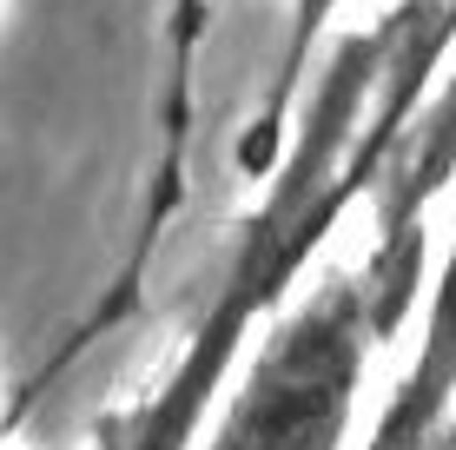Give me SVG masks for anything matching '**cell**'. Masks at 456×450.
Listing matches in <instances>:
<instances>
[{"label": "cell", "instance_id": "cell-1", "mask_svg": "<svg viewBox=\"0 0 456 450\" xmlns=\"http://www.w3.org/2000/svg\"><path fill=\"white\" fill-rule=\"evenodd\" d=\"M390 40H397V7L331 46L324 73L311 80V100H297V113L285 127L272 192L245 219L239 245H232V266L218 278L212 305L199 312L179 364L166 371V384L133 417L126 450H192L199 444V424L212 417L225 378L251 351V331H265V318L285 305V291L318 258V245L338 232L344 212L357 199H370L397 139L411 133V119L397 106L377 100V73L390 60Z\"/></svg>", "mask_w": 456, "mask_h": 450}, {"label": "cell", "instance_id": "cell-2", "mask_svg": "<svg viewBox=\"0 0 456 450\" xmlns=\"http://www.w3.org/2000/svg\"><path fill=\"white\" fill-rule=\"evenodd\" d=\"M423 291V232H377L351 266H324L265 318L258 345L192 450H344L377 351L411 324Z\"/></svg>", "mask_w": 456, "mask_h": 450}, {"label": "cell", "instance_id": "cell-3", "mask_svg": "<svg viewBox=\"0 0 456 450\" xmlns=\"http://www.w3.org/2000/svg\"><path fill=\"white\" fill-rule=\"evenodd\" d=\"M456 417V232H450V252L436 266L430 291H423V324H417V351L403 364V378L390 384L384 411H377L370 438L397 444L417 438V430Z\"/></svg>", "mask_w": 456, "mask_h": 450}, {"label": "cell", "instance_id": "cell-4", "mask_svg": "<svg viewBox=\"0 0 456 450\" xmlns=\"http://www.w3.org/2000/svg\"><path fill=\"white\" fill-rule=\"evenodd\" d=\"M344 7H351V0H291L285 46H278V73H272V86H265L258 113H251V127L239 139V166L251 179H265L278 166V152H285V127H291L297 100H305L311 67H318V46H324V34H331V20Z\"/></svg>", "mask_w": 456, "mask_h": 450}, {"label": "cell", "instance_id": "cell-5", "mask_svg": "<svg viewBox=\"0 0 456 450\" xmlns=\"http://www.w3.org/2000/svg\"><path fill=\"white\" fill-rule=\"evenodd\" d=\"M364 450H456V417H444V424H430V430H417V438H397V444L364 438Z\"/></svg>", "mask_w": 456, "mask_h": 450}]
</instances>
